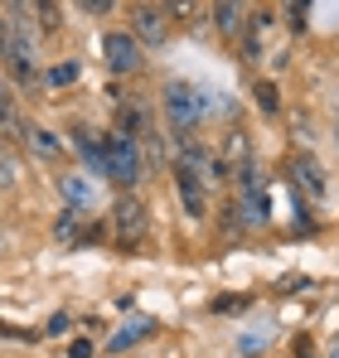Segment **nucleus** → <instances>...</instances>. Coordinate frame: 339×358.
<instances>
[{
    "mask_svg": "<svg viewBox=\"0 0 339 358\" xmlns=\"http://www.w3.org/2000/svg\"><path fill=\"white\" fill-rule=\"evenodd\" d=\"M39 15H44V24L54 29V24H58V15H63V10H58V5H39Z\"/></svg>",
    "mask_w": 339,
    "mask_h": 358,
    "instance_id": "aec40b11",
    "label": "nucleus"
},
{
    "mask_svg": "<svg viewBox=\"0 0 339 358\" xmlns=\"http://www.w3.org/2000/svg\"><path fill=\"white\" fill-rule=\"evenodd\" d=\"M25 141H29L44 160H49V155H58V136H54V131H44V126H29V131H25Z\"/></svg>",
    "mask_w": 339,
    "mask_h": 358,
    "instance_id": "9d476101",
    "label": "nucleus"
},
{
    "mask_svg": "<svg viewBox=\"0 0 339 358\" xmlns=\"http://www.w3.org/2000/svg\"><path fill=\"white\" fill-rule=\"evenodd\" d=\"M107 63L116 73H136L141 68V44L136 34H107Z\"/></svg>",
    "mask_w": 339,
    "mask_h": 358,
    "instance_id": "423d86ee",
    "label": "nucleus"
},
{
    "mask_svg": "<svg viewBox=\"0 0 339 358\" xmlns=\"http://www.w3.org/2000/svg\"><path fill=\"white\" fill-rule=\"evenodd\" d=\"M0 184H15V160L0 150Z\"/></svg>",
    "mask_w": 339,
    "mask_h": 358,
    "instance_id": "6ab92c4d",
    "label": "nucleus"
},
{
    "mask_svg": "<svg viewBox=\"0 0 339 358\" xmlns=\"http://www.w3.org/2000/svg\"><path fill=\"white\" fill-rule=\"evenodd\" d=\"M209 160H214V155H209ZM174 184H179L184 208H189L194 218H204V208H209V203H204V165H184V160H179V165H174Z\"/></svg>",
    "mask_w": 339,
    "mask_h": 358,
    "instance_id": "20e7f679",
    "label": "nucleus"
},
{
    "mask_svg": "<svg viewBox=\"0 0 339 358\" xmlns=\"http://www.w3.org/2000/svg\"><path fill=\"white\" fill-rule=\"evenodd\" d=\"M73 358H92V344H88V339H78V344H73Z\"/></svg>",
    "mask_w": 339,
    "mask_h": 358,
    "instance_id": "412c9836",
    "label": "nucleus"
},
{
    "mask_svg": "<svg viewBox=\"0 0 339 358\" xmlns=\"http://www.w3.org/2000/svg\"><path fill=\"white\" fill-rule=\"evenodd\" d=\"M58 189H63L68 208H78V203H88V199H92V189H88V184H83L78 175H63V184H58Z\"/></svg>",
    "mask_w": 339,
    "mask_h": 358,
    "instance_id": "9b49d317",
    "label": "nucleus"
},
{
    "mask_svg": "<svg viewBox=\"0 0 339 358\" xmlns=\"http://www.w3.org/2000/svg\"><path fill=\"white\" fill-rule=\"evenodd\" d=\"M73 78H78V63H58V68H49V83H54V87H68Z\"/></svg>",
    "mask_w": 339,
    "mask_h": 358,
    "instance_id": "2eb2a0df",
    "label": "nucleus"
},
{
    "mask_svg": "<svg viewBox=\"0 0 339 358\" xmlns=\"http://www.w3.org/2000/svg\"><path fill=\"white\" fill-rule=\"evenodd\" d=\"M257 107H262V112H277V107H282L277 83H257Z\"/></svg>",
    "mask_w": 339,
    "mask_h": 358,
    "instance_id": "4468645a",
    "label": "nucleus"
},
{
    "mask_svg": "<svg viewBox=\"0 0 339 358\" xmlns=\"http://www.w3.org/2000/svg\"><path fill=\"white\" fill-rule=\"evenodd\" d=\"M107 179L116 184H141L146 179V165H141V150H136V141L131 136H107Z\"/></svg>",
    "mask_w": 339,
    "mask_h": 358,
    "instance_id": "f257e3e1",
    "label": "nucleus"
},
{
    "mask_svg": "<svg viewBox=\"0 0 339 358\" xmlns=\"http://www.w3.org/2000/svg\"><path fill=\"white\" fill-rule=\"evenodd\" d=\"M237 20H242V5H214V24H219L223 34L237 29Z\"/></svg>",
    "mask_w": 339,
    "mask_h": 358,
    "instance_id": "ddd939ff",
    "label": "nucleus"
},
{
    "mask_svg": "<svg viewBox=\"0 0 339 358\" xmlns=\"http://www.w3.org/2000/svg\"><path fill=\"white\" fill-rule=\"evenodd\" d=\"M291 175H296V184H300L310 199H320V194H325V175H320V170H315L305 155H300V160H291Z\"/></svg>",
    "mask_w": 339,
    "mask_h": 358,
    "instance_id": "6e6552de",
    "label": "nucleus"
},
{
    "mask_svg": "<svg viewBox=\"0 0 339 358\" xmlns=\"http://www.w3.org/2000/svg\"><path fill=\"white\" fill-rule=\"evenodd\" d=\"M151 329H155V324H151L146 315H136V320H131V324H126V329H121V334H116V339H112V349H116V354H121L126 344H136V339H146Z\"/></svg>",
    "mask_w": 339,
    "mask_h": 358,
    "instance_id": "1a4fd4ad",
    "label": "nucleus"
},
{
    "mask_svg": "<svg viewBox=\"0 0 339 358\" xmlns=\"http://www.w3.org/2000/svg\"><path fill=\"white\" fill-rule=\"evenodd\" d=\"M252 305V296H223V300H214V310L219 315H233V310H247Z\"/></svg>",
    "mask_w": 339,
    "mask_h": 358,
    "instance_id": "f3484780",
    "label": "nucleus"
},
{
    "mask_svg": "<svg viewBox=\"0 0 339 358\" xmlns=\"http://www.w3.org/2000/svg\"><path fill=\"white\" fill-rule=\"evenodd\" d=\"M165 112L174 121V131H194V121L204 117L199 112V92L189 87V83H170L165 87Z\"/></svg>",
    "mask_w": 339,
    "mask_h": 358,
    "instance_id": "f03ea898",
    "label": "nucleus"
},
{
    "mask_svg": "<svg viewBox=\"0 0 339 358\" xmlns=\"http://www.w3.org/2000/svg\"><path fill=\"white\" fill-rule=\"evenodd\" d=\"M73 145H78V155L97 170V175H107V141H97V136H88L83 126L73 131Z\"/></svg>",
    "mask_w": 339,
    "mask_h": 358,
    "instance_id": "0eeeda50",
    "label": "nucleus"
},
{
    "mask_svg": "<svg viewBox=\"0 0 339 358\" xmlns=\"http://www.w3.org/2000/svg\"><path fill=\"white\" fill-rule=\"evenodd\" d=\"M335 358H339V349H335Z\"/></svg>",
    "mask_w": 339,
    "mask_h": 358,
    "instance_id": "5701e85b",
    "label": "nucleus"
},
{
    "mask_svg": "<svg viewBox=\"0 0 339 358\" xmlns=\"http://www.w3.org/2000/svg\"><path fill=\"white\" fill-rule=\"evenodd\" d=\"M112 223H116V233H121V242H141L146 238V203L141 199H116Z\"/></svg>",
    "mask_w": 339,
    "mask_h": 358,
    "instance_id": "39448f33",
    "label": "nucleus"
},
{
    "mask_svg": "<svg viewBox=\"0 0 339 358\" xmlns=\"http://www.w3.org/2000/svg\"><path fill=\"white\" fill-rule=\"evenodd\" d=\"M242 150H247V145H242V136H237V131H228V141H223V155H228V160H242Z\"/></svg>",
    "mask_w": 339,
    "mask_h": 358,
    "instance_id": "a211bd4d",
    "label": "nucleus"
},
{
    "mask_svg": "<svg viewBox=\"0 0 339 358\" xmlns=\"http://www.w3.org/2000/svg\"><path fill=\"white\" fill-rule=\"evenodd\" d=\"M131 29H136V44H165L170 5H136L131 10Z\"/></svg>",
    "mask_w": 339,
    "mask_h": 358,
    "instance_id": "7ed1b4c3",
    "label": "nucleus"
},
{
    "mask_svg": "<svg viewBox=\"0 0 339 358\" xmlns=\"http://www.w3.org/2000/svg\"><path fill=\"white\" fill-rule=\"evenodd\" d=\"M0 131H29L25 121H20V107L10 102V92L0 87Z\"/></svg>",
    "mask_w": 339,
    "mask_h": 358,
    "instance_id": "f8f14e48",
    "label": "nucleus"
},
{
    "mask_svg": "<svg viewBox=\"0 0 339 358\" xmlns=\"http://www.w3.org/2000/svg\"><path fill=\"white\" fill-rule=\"evenodd\" d=\"M296 358H315V349H310V339H300V344H296Z\"/></svg>",
    "mask_w": 339,
    "mask_h": 358,
    "instance_id": "4be33fe9",
    "label": "nucleus"
},
{
    "mask_svg": "<svg viewBox=\"0 0 339 358\" xmlns=\"http://www.w3.org/2000/svg\"><path fill=\"white\" fill-rule=\"evenodd\" d=\"M73 223H78V208H63V213H58V242H73Z\"/></svg>",
    "mask_w": 339,
    "mask_h": 358,
    "instance_id": "dca6fc26",
    "label": "nucleus"
}]
</instances>
